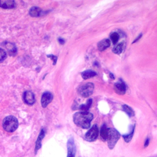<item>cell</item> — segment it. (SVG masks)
Returning a JSON list of instances; mask_svg holds the SVG:
<instances>
[{"mask_svg": "<svg viewBox=\"0 0 157 157\" xmlns=\"http://www.w3.org/2000/svg\"><path fill=\"white\" fill-rule=\"evenodd\" d=\"M134 126L132 127V131L129 134L123 136V138L126 143H128L131 140V139L132 138V136H133V134H134Z\"/></svg>", "mask_w": 157, "mask_h": 157, "instance_id": "obj_20", "label": "cell"}, {"mask_svg": "<svg viewBox=\"0 0 157 157\" xmlns=\"http://www.w3.org/2000/svg\"><path fill=\"white\" fill-rule=\"evenodd\" d=\"M94 85L93 83L88 82L81 85L78 88V93L80 96L84 98H88L91 96L93 92Z\"/></svg>", "mask_w": 157, "mask_h": 157, "instance_id": "obj_4", "label": "cell"}, {"mask_svg": "<svg viewBox=\"0 0 157 157\" xmlns=\"http://www.w3.org/2000/svg\"><path fill=\"white\" fill-rule=\"evenodd\" d=\"M6 57V52L3 49L0 48V61H2V60H4Z\"/></svg>", "mask_w": 157, "mask_h": 157, "instance_id": "obj_22", "label": "cell"}, {"mask_svg": "<svg viewBox=\"0 0 157 157\" xmlns=\"http://www.w3.org/2000/svg\"><path fill=\"white\" fill-rule=\"evenodd\" d=\"M5 47L10 54H15L17 52L15 45L12 43H6Z\"/></svg>", "mask_w": 157, "mask_h": 157, "instance_id": "obj_16", "label": "cell"}, {"mask_svg": "<svg viewBox=\"0 0 157 157\" xmlns=\"http://www.w3.org/2000/svg\"><path fill=\"white\" fill-rule=\"evenodd\" d=\"M58 41L61 44H63L64 43V40L63 39H58Z\"/></svg>", "mask_w": 157, "mask_h": 157, "instance_id": "obj_26", "label": "cell"}, {"mask_svg": "<svg viewBox=\"0 0 157 157\" xmlns=\"http://www.w3.org/2000/svg\"><path fill=\"white\" fill-rule=\"evenodd\" d=\"M42 12V10L41 9H40L39 7H33L30 9L29 13L31 17H39L40 15Z\"/></svg>", "mask_w": 157, "mask_h": 157, "instance_id": "obj_15", "label": "cell"}, {"mask_svg": "<svg viewBox=\"0 0 157 157\" xmlns=\"http://www.w3.org/2000/svg\"><path fill=\"white\" fill-rule=\"evenodd\" d=\"M142 37V34H139V36H138V37L132 42V43H134V42H136L137 40H139L140 39V37Z\"/></svg>", "mask_w": 157, "mask_h": 157, "instance_id": "obj_25", "label": "cell"}, {"mask_svg": "<svg viewBox=\"0 0 157 157\" xmlns=\"http://www.w3.org/2000/svg\"><path fill=\"white\" fill-rule=\"evenodd\" d=\"M23 99L26 104L28 105H32L35 102V98L34 94L30 91H26L23 95Z\"/></svg>", "mask_w": 157, "mask_h": 157, "instance_id": "obj_8", "label": "cell"}, {"mask_svg": "<svg viewBox=\"0 0 157 157\" xmlns=\"http://www.w3.org/2000/svg\"><path fill=\"white\" fill-rule=\"evenodd\" d=\"M110 77L112 78V79H114V76H113V75L112 73L110 74Z\"/></svg>", "mask_w": 157, "mask_h": 157, "instance_id": "obj_27", "label": "cell"}, {"mask_svg": "<svg viewBox=\"0 0 157 157\" xmlns=\"http://www.w3.org/2000/svg\"><path fill=\"white\" fill-rule=\"evenodd\" d=\"M110 39H111V40H112V43L115 45L117 44V42H118V39H119V35H118V34L117 33H113L110 35Z\"/></svg>", "mask_w": 157, "mask_h": 157, "instance_id": "obj_21", "label": "cell"}, {"mask_svg": "<svg viewBox=\"0 0 157 157\" xmlns=\"http://www.w3.org/2000/svg\"><path fill=\"white\" fill-rule=\"evenodd\" d=\"M47 56L52 58V59L53 60V64H55V63L56 62V60H57V57L54 56V55H48Z\"/></svg>", "mask_w": 157, "mask_h": 157, "instance_id": "obj_23", "label": "cell"}, {"mask_svg": "<svg viewBox=\"0 0 157 157\" xmlns=\"http://www.w3.org/2000/svg\"><path fill=\"white\" fill-rule=\"evenodd\" d=\"M107 136H108V128H107L105 124H103L100 130V137L102 141L105 142L107 140Z\"/></svg>", "mask_w": 157, "mask_h": 157, "instance_id": "obj_12", "label": "cell"}, {"mask_svg": "<svg viewBox=\"0 0 157 157\" xmlns=\"http://www.w3.org/2000/svg\"><path fill=\"white\" fill-rule=\"evenodd\" d=\"M44 136H45V131L44 130V129H42L40 132V134L38 136L37 141H36V148H35V152L36 153L40 148V147H41V140H42V139L44 138Z\"/></svg>", "mask_w": 157, "mask_h": 157, "instance_id": "obj_13", "label": "cell"}, {"mask_svg": "<svg viewBox=\"0 0 157 157\" xmlns=\"http://www.w3.org/2000/svg\"><path fill=\"white\" fill-rule=\"evenodd\" d=\"M122 108L123 111L129 116V117H133L135 115V113L132 109L130 107H129L128 105H123Z\"/></svg>", "mask_w": 157, "mask_h": 157, "instance_id": "obj_17", "label": "cell"}, {"mask_svg": "<svg viewBox=\"0 0 157 157\" xmlns=\"http://www.w3.org/2000/svg\"><path fill=\"white\" fill-rule=\"evenodd\" d=\"M18 126V120L13 116H7L3 120L2 127L7 132H12L15 131Z\"/></svg>", "mask_w": 157, "mask_h": 157, "instance_id": "obj_2", "label": "cell"}, {"mask_svg": "<svg viewBox=\"0 0 157 157\" xmlns=\"http://www.w3.org/2000/svg\"><path fill=\"white\" fill-rule=\"evenodd\" d=\"M123 42H121V43L115 45V47L113 48L112 51L114 53L119 55V54L121 53V52L123 51Z\"/></svg>", "mask_w": 157, "mask_h": 157, "instance_id": "obj_19", "label": "cell"}, {"mask_svg": "<svg viewBox=\"0 0 157 157\" xmlns=\"http://www.w3.org/2000/svg\"><path fill=\"white\" fill-rule=\"evenodd\" d=\"M53 99V95L50 92H45L41 98V104L42 106L45 108L46 107L48 104L52 101Z\"/></svg>", "mask_w": 157, "mask_h": 157, "instance_id": "obj_7", "label": "cell"}, {"mask_svg": "<svg viewBox=\"0 0 157 157\" xmlns=\"http://www.w3.org/2000/svg\"><path fill=\"white\" fill-rule=\"evenodd\" d=\"M92 103V99H89L86 103L85 104H82L79 107V109L82 111V112H88V109H90L91 105Z\"/></svg>", "mask_w": 157, "mask_h": 157, "instance_id": "obj_18", "label": "cell"}, {"mask_svg": "<svg viewBox=\"0 0 157 157\" xmlns=\"http://www.w3.org/2000/svg\"><path fill=\"white\" fill-rule=\"evenodd\" d=\"M93 119V115L88 112H79L73 115V121L74 123L83 128L88 129L91 126V121Z\"/></svg>", "mask_w": 157, "mask_h": 157, "instance_id": "obj_1", "label": "cell"}, {"mask_svg": "<svg viewBox=\"0 0 157 157\" xmlns=\"http://www.w3.org/2000/svg\"><path fill=\"white\" fill-rule=\"evenodd\" d=\"M96 75V73L94 71H91V70H86L81 73V75H82V78L85 80L93 77Z\"/></svg>", "mask_w": 157, "mask_h": 157, "instance_id": "obj_14", "label": "cell"}, {"mask_svg": "<svg viewBox=\"0 0 157 157\" xmlns=\"http://www.w3.org/2000/svg\"><path fill=\"white\" fill-rule=\"evenodd\" d=\"M120 137V134L118 131L114 128L108 129V136H107V145L109 149L112 150L114 148L117 142Z\"/></svg>", "mask_w": 157, "mask_h": 157, "instance_id": "obj_3", "label": "cell"}, {"mask_svg": "<svg viewBox=\"0 0 157 157\" xmlns=\"http://www.w3.org/2000/svg\"><path fill=\"white\" fill-rule=\"evenodd\" d=\"M115 91L120 95H123L126 93V86L123 82H117L114 85Z\"/></svg>", "mask_w": 157, "mask_h": 157, "instance_id": "obj_9", "label": "cell"}, {"mask_svg": "<svg viewBox=\"0 0 157 157\" xmlns=\"http://www.w3.org/2000/svg\"><path fill=\"white\" fill-rule=\"evenodd\" d=\"M110 45V41L108 39H104L98 44V48L99 51H104Z\"/></svg>", "mask_w": 157, "mask_h": 157, "instance_id": "obj_11", "label": "cell"}, {"mask_svg": "<svg viewBox=\"0 0 157 157\" xmlns=\"http://www.w3.org/2000/svg\"><path fill=\"white\" fill-rule=\"evenodd\" d=\"M149 142H150V139H149V138H147V139H146L145 141V144H144V147H145V148H146V147H147L148 146Z\"/></svg>", "mask_w": 157, "mask_h": 157, "instance_id": "obj_24", "label": "cell"}, {"mask_svg": "<svg viewBox=\"0 0 157 157\" xmlns=\"http://www.w3.org/2000/svg\"><path fill=\"white\" fill-rule=\"evenodd\" d=\"M99 134V129L96 124H94L90 129L86 132L85 139L86 141L93 142L96 140Z\"/></svg>", "mask_w": 157, "mask_h": 157, "instance_id": "obj_5", "label": "cell"}, {"mask_svg": "<svg viewBox=\"0 0 157 157\" xmlns=\"http://www.w3.org/2000/svg\"><path fill=\"white\" fill-rule=\"evenodd\" d=\"M67 157H75L76 148H75V145L74 143V140L72 137H71L68 140L67 144Z\"/></svg>", "mask_w": 157, "mask_h": 157, "instance_id": "obj_6", "label": "cell"}, {"mask_svg": "<svg viewBox=\"0 0 157 157\" xmlns=\"http://www.w3.org/2000/svg\"><path fill=\"white\" fill-rule=\"evenodd\" d=\"M15 6V2L13 0H0V7L4 9H12Z\"/></svg>", "mask_w": 157, "mask_h": 157, "instance_id": "obj_10", "label": "cell"}]
</instances>
